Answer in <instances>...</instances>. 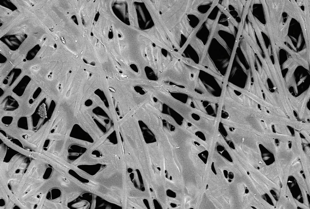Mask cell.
Instances as JSON below:
<instances>
[{
	"instance_id": "6da1fadb",
	"label": "cell",
	"mask_w": 310,
	"mask_h": 209,
	"mask_svg": "<svg viewBox=\"0 0 310 209\" xmlns=\"http://www.w3.org/2000/svg\"><path fill=\"white\" fill-rule=\"evenodd\" d=\"M56 105L54 100L49 101L46 97L40 101L31 116L32 129L34 132L38 131L50 120Z\"/></svg>"
},
{
	"instance_id": "7a4b0ae2",
	"label": "cell",
	"mask_w": 310,
	"mask_h": 209,
	"mask_svg": "<svg viewBox=\"0 0 310 209\" xmlns=\"http://www.w3.org/2000/svg\"><path fill=\"white\" fill-rule=\"evenodd\" d=\"M197 81L199 83H201L202 87L207 91H218L220 93L221 91L222 86L219 82L218 79H217L213 75L206 72L203 70H200L197 75Z\"/></svg>"
},
{
	"instance_id": "3957f363",
	"label": "cell",
	"mask_w": 310,
	"mask_h": 209,
	"mask_svg": "<svg viewBox=\"0 0 310 209\" xmlns=\"http://www.w3.org/2000/svg\"><path fill=\"white\" fill-rule=\"evenodd\" d=\"M69 136L71 137L91 143L94 142L93 139L90 135L77 124L73 125Z\"/></svg>"
},
{
	"instance_id": "277c9868",
	"label": "cell",
	"mask_w": 310,
	"mask_h": 209,
	"mask_svg": "<svg viewBox=\"0 0 310 209\" xmlns=\"http://www.w3.org/2000/svg\"><path fill=\"white\" fill-rule=\"evenodd\" d=\"M86 148L77 144L71 145L68 148V158L74 161L83 154L86 151Z\"/></svg>"
},
{
	"instance_id": "5b68a950",
	"label": "cell",
	"mask_w": 310,
	"mask_h": 209,
	"mask_svg": "<svg viewBox=\"0 0 310 209\" xmlns=\"http://www.w3.org/2000/svg\"><path fill=\"white\" fill-rule=\"evenodd\" d=\"M31 81L29 76H24L13 88L12 92L19 97L22 96Z\"/></svg>"
},
{
	"instance_id": "8992f818",
	"label": "cell",
	"mask_w": 310,
	"mask_h": 209,
	"mask_svg": "<svg viewBox=\"0 0 310 209\" xmlns=\"http://www.w3.org/2000/svg\"><path fill=\"white\" fill-rule=\"evenodd\" d=\"M3 110L5 111H14L19 107V105L17 101L10 95L6 96L2 102Z\"/></svg>"
},
{
	"instance_id": "52a82bcc",
	"label": "cell",
	"mask_w": 310,
	"mask_h": 209,
	"mask_svg": "<svg viewBox=\"0 0 310 209\" xmlns=\"http://www.w3.org/2000/svg\"><path fill=\"white\" fill-rule=\"evenodd\" d=\"M103 165L100 164H81L77 167L88 175L94 176L100 171Z\"/></svg>"
},
{
	"instance_id": "ba28073f",
	"label": "cell",
	"mask_w": 310,
	"mask_h": 209,
	"mask_svg": "<svg viewBox=\"0 0 310 209\" xmlns=\"http://www.w3.org/2000/svg\"><path fill=\"white\" fill-rule=\"evenodd\" d=\"M21 70L19 68L12 69L3 80L2 84L9 86L12 85L21 73Z\"/></svg>"
},
{
	"instance_id": "9c48e42d",
	"label": "cell",
	"mask_w": 310,
	"mask_h": 209,
	"mask_svg": "<svg viewBox=\"0 0 310 209\" xmlns=\"http://www.w3.org/2000/svg\"><path fill=\"white\" fill-rule=\"evenodd\" d=\"M213 3L206 2L199 5L197 7L198 12L201 14H204L207 12L212 6Z\"/></svg>"
},
{
	"instance_id": "30bf717a",
	"label": "cell",
	"mask_w": 310,
	"mask_h": 209,
	"mask_svg": "<svg viewBox=\"0 0 310 209\" xmlns=\"http://www.w3.org/2000/svg\"><path fill=\"white\" fill-rule=\"evenodd\" d=\"M17 126L19 128L28 130L29 128L27 117L25 116L20 117L17 121Z\"/></svg>"
},
{
	"instance_id": "8fae6325",
	"label": "cell",
	"mask_w": 310,
	"mask_h": 209,
	"mask_svg": "<svg viewBox=\"0 0 310 209\" xmlns=\"http://www.w3.org/2000/svg\"><path fill=\"white\" fill-rule=\"evenodd\" d=\"M19 152L9 147H7L4 159L6 162L9 161L12 157Z\"/></svg>"
},
{
	"instance_id": "7c38bea8",
	"label": "cell",
	"mask_w": 310,
	"mask_h": 209,
	"mask_svg": "<svg viewBox=\"0 0 310 209\" xmlns=\"http://www.w3.org/2000/svg\"><path fill=\"white\" fill-rule=\"evenodd\" d=\"M68 173L71 175L82 183H88L89 182V180L80 176L72 169H70L68 171Z\"/></svg>"
},
{
	"instance_id": "4fadbf2b",
	"label": "cell",
	"mask_w": 310,
	"mask_h": 209,
	"mask_svg": "<svg viewBox=\"0 0 310 209\" xmlns=\"http://www.w3.org/2000/svg\"><path fill=\"white\" fill-rule=\"evenodd\" d=\"M41 92L42 89L41 88L38 87L31 96L29 100V103L31 104H33L39 96Z\"/></svg>"
},
{
	"instance_id": "5bb4252c",
	"label": "cell",
	"mask_w": 310,
	"mask_h": 209,
	"mask_svg": "<svg viewBox=\"0 0 310 209\" xmlns=\"http://www.w3.org/2000/svg\"><path fill=\"white\" fill-rule=\"evenodd\" d=\"M79 199L87 202L91 204L93 201V196L92 193H85L78 197Z\"/></svg>"
},
{
	"instance_id": "9a60e30c",
	"label": "cell",
	"mask_w": 310,
	"mask_h": 209,
	"mask_svg": "<svg viewBox=\"0 0 310 209\" xmlns=\"http://www.w3.org/2000/svg\"><path fill=\"white\" fill-rule=\"evenodd\" d=\"M13 118L12 116H3L1 119V121L4 125L7 126L11 124L13 120Z\"/></svg>"
},
{
	"instance_id": "2e32d148",
	"label": "cell",
	"mask_w": 310,
	"mask_h": 209,
	"mask_svg": "<svg viewBox=\"0 0 310 209\" xmlns=\"http://www.w3.org/2000/svg\"><path fill=\"white\" fill-rule=\"evenodd\" d=\"M38 51L39 49L35 48L32 49L28 52L26 57V59L27 60L32 59L35 56Z\"/></svg>"
},
{
	"instance_id": "e0dca14e",
	"label": "cell",
	"mask_w": 310,
	"mask_h": 209,
	"mask_svg": "<svg viewBox=\"0 0 310 209\" xmlns=\"http://www.w3.org/2000/svg\"><path fill=\"white\" fill-rule=\"evenodd\" d=\"M107 139L110 142L115 144L117 143V140L115 131L113 132L107 137Z\"/></svg>"
},
{
	"instance_id": "ac0fdd59",
	"label": "cell",
	"mask_w": 310,
	"mask_h": 209,
	"mask_svg": "<svg viewBox=\"0 0 310 209\" xmlns=\"http://www.w3.org/2000/svg\"><path fill=\"white\" fill-rule=\"evenodd\" d=\"M8 140L11 142L17 145L21 146V147H24L23 145L21 142L18 139L13 137H9L8 138Z\"/></svg>"
},
{
	"instance_id": "d6986e66",
	"label": "cell",
	"mask_w": 310,
	"mask_h": 209,
	"mask_svg": "<svg viewBox=\"0 0 310 209\" xmlns=\"http://www.w3.org/2000/svg\"><path fill=\"white\" fill-rule=\"evenodd\" d=\"M6 60V58L3 55L1 54L0 55V62L1 63H5Z\"/></svg>"
},
{
	"instance_id": "ffe728a7",
	"label": "cell",
	"mask_w": 310,
	"mask_h": 209,
	"mask_svg": "<svg viewBox=\"0 0 310 209\" xmlns=\"http://www.w3.org/2000/svg\"><path fill=\"white\" fill-rule=\"evenodd\" d=\"M4 90L2 88H0V97H1L4 95Z\"/></svg>"
}]
</instances>
